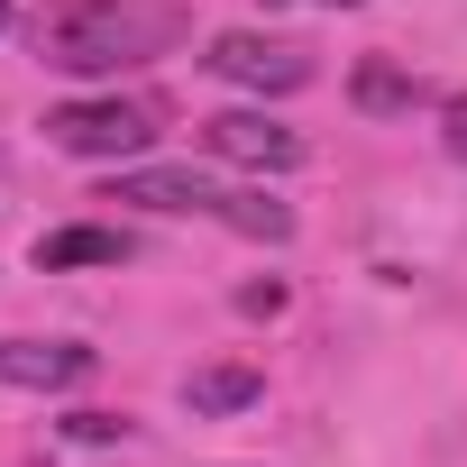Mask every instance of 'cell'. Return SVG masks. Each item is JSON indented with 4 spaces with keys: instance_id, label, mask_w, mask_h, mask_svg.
Listing matches in <instances>:
<instances>
[{
    "instance_id": "6",
    "label": "cell",
    "mask_w": 467,
    "mask_h": 467,
    "mask_svg": "<svg viewBox=\"0 0 467 467\" xmlns=\"http://www.w3.org/2000/svg\"><path fill=\"white\" fill-rule=\"evenodd\" d=\"M220 192L229 183H211V174H192V165H129L119 183H110V202H138V211H220Z\"/></svg>"
},
{
    "instance_id": "10",
    "label": "cell",
    "mask_w": 467,
    "mask_h": 467,
    "mask_svg": "<svg viewBox=\"0 0 467 467\" xmlns=\"http://www.w3.org/2000/svg\"><path fill=\"white\" fill-rule=\"evenodd\" d=\"M421 92H412V74H394V65H358V110H412Z\"/></svg>"
},
{
    "instance_id": "12",
    "label": "cell",
    "mask_w": 467,
    "mask_h": 467,
    "mask_svg": "<svg viewBox=\"0 0 467 467\" xmlns=\"http://www.w3.org/2000/svg\"><path fill=\"white\" fill-rule=\"evenodd\" d=\"M239 312H248V321H275V312H285V285H275V275H266V285H248V294H239Z\"/></svg>"
},
{
    "instance_id": "13",
    "label": "cell",
    "mask_w": 467,
    "mask_h": 467,
    "mask_svg": "<svg viewBox=\"0 0 467 467\" xmlns=\"http://www.w3.org/2000/svg\"><path fill=\"white\" fill-rule=\"evenodd\" d=\"M449 156L467 165V101H449Z\"/></svg>"
},
{
    "instance_id": "3",
    "label": "cell",
    "mask_w": 467,
    "mask_h": 467,
    "mask_svg": "<svg viewBox=\"0 0 467 467\" xmlns=\"http://www.w3.org/2000/svg\"><path fill=\"white\" fill-rule=\"evenodd\" d=\"M202 74L220 83H239V92H303L312 83V56L294 37H266V28H220L202 47Z\"/></svg>"
},
{
    "instance_id": "7",
    "label": "cell",
    "mask_w": 467,
    "mask_h": 467,
    "mask_svg": "<svg viewBox=\"0 0 467 467\" xmlns=\"http://www.w3.org/2000/svg\"><path fill=\"white\" fill-rule=\"evenodd\" d=\"M28 257H37V275H65V266H129L138 239H129V229H101V220H74V229H47Z\"/></svg>"
},
{
    "instance_id": "8",
    "label": "cell",
    "mask_w": 467,
    "mask_h": 467,
    "mask_svg": "<svg viewBox=\"0 0 467 467\" xmlns=\"http://www.w3.org/2000/svg\"><path fill=\"white\" fill-rule=\"evenodd\" d=\"M257 394H266L257 367H192V376H183V403H192L202 421H211V412H248Z\"/></svg>"
},
{
    "instance_id": "5",
    "label": "cell",
    "mask_w": 467,
    "mask_h": 467,
    "mask_svg": "<svg viewBox=\"0 0 467 467\" xmlns=\"http://www.w3.org/2000/svg\"><path fill=\"white\" fill-rule=\"evenodd\" d=\"M101 358L83 339H0V385H19V394H74Z\"/></svg>"
},
{
    "instance_id": "2",
    "label": "cell",
    "mask_w": 467,
    "mask_h": 467,
    "mask_svg": "<svg viewBox=\"0 0 467 467\" xmlns=\"http://www.w3.org/2000/svg\"><path fill=\"white\" fill-rule=\"evenodd\" d=\"M156 129H165V110H156V101H119V92L47 110V147L92 156V165H129V156H147V147H156Z\"/></svg>"
},
{
    "instance_id": "4",
    "label": "cell",
    "mask_w": 467,
    "mask_h": 467,
    "mask_svg": "<svg viewBox=\"0 0 467 467\" xmlns=\"http://www.w3.org/2000/svg\"><path fill=\"white\" fill-rule=\"evenodd\" d=\"M202 156L248 165V174H294V165H303V138H294L285 119H266V110H211V119H202Z\"/></svg>"
},
{
    "instance_id": "9",
    "label": "cell",
    "mask_w": 467,
    "mask_h": 467,
    "mask_svg": "<svg viewBox=\"0 0 467 467\" xmlns=\"http://www.w3.org/2000/svg\"><path fill=\"white\" fill-rule=\"evenodd\" d=\"M220 229H239V239H266V248H285L294 239V211L285 202H266V192H220V211H211Z\"/></svg>"
},
{
    "instance_id": "14",
    "label": "cell",
    "mask_w": 467,
    "mask_h": 467,
    "mask_svg": "<svg viewBox=\"0 0 467 467\" xmlns=\"http://www.w3.org/2000/svg\"><path fill=\"white\" fill-rule=\"evenodd\" d=\"M321 10H358V0H321Z\"/></svg>"
},
{
    "instance_id": "1",
    "label": "cell",
    "mask_w": 467,
    "mask_h": 467,
    "mask_svg": "<svg viewBox=\"0 0 467 467\" xmlns=\"http://www.w3.org/2000/svg\"><path fill=\"white\" fill-rule=\"evenodd\" d=\"M183 10L174 0H65V10L37 19V65L74 74V83H110L129 65H156L183 47Z\"/></svg>"
},
{
    "instance_id": "15",
    "label": "cell",
    "mask_w": 467,
    "mask_h": 467,
    "mask_svg": "<svg viewBox=\"0 0 467 467\" xmlns=\"http://www.w3.org/2000/svg\"><path fill=\"white\" fill-rule=\"evenodd\" d=\"M0 28H10V0H0Z\"/></svg>"
},
{
    "instance_id": "11",
    "label": "cell",
    "mask_w": 467,
    "mask_h": 467,
    "mask_svg": "<svg viewBox=\"0 0 467 467\" xmlns=\"http://www.w3.org/2000/svg\"><path fill=\"white\" fill-rule=\"evenodd\" d=\"M65 431H74V440H92V449H101V440H129V421H119V412H74Z\"/></svg>"
}]
</instances>
